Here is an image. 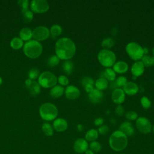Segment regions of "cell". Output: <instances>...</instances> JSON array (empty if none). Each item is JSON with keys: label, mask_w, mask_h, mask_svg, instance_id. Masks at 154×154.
<instances>
[{"label": "cell", "mask_w": 154, "mask_h": 154, "mask_svg": "<svg viewBox=\"0 0 154 154\" xmlns=\"http://www.w3.org/2000/svg\"><path fill=\"white\" fill-rule=\"evenodd\" d=\"M57 81L60 84V85L62 86V87L63 86H67L69 83V78L66 76H65L64 75H60L58 77Z\"/></svg>", "instance_id": "60d3db41"}, {"label": "cell", "mask_w": 154, "mask_h": 154, "mask_svg": "<svg viewBox=\"0 0 154 154\" xmlns=\"http://www.w3.org/2000/svg\"><path fill=\"white\" fill-rule=\"evenodd\" d=\"M38 83L43 88H52L57 83V76L51 72L45 71L40 74Z\"/></svg>", "instance_id": "52a82bcc"}, {"label": "cell", "mask_w": 154, "mask_h": 154, "mask_svg": "<svg viewBox=\"0 0 154 154\" xmlns=\"http://www.w3.org/2000/svg\"><path fill=\"white\" fill-rule=\"evenodd\" d=\"M64 93V88L60 85H56L51 88L49 91L50 96L54 99L60 97Z\"/></svg>", "instance_id": "44dd1931"}, {"label": "cell", "mask_w": 154, "mask_h": 154, "mask_svg": "<svg viewBox=\"0 0 154 154\" xmlns=\"http://www.w3.org/2000/svg\"><path fill=\"white\" fill-rule=\"evenodd\" d=\"M125 51L128 55L135 61L141 60L143 57L144 55L143 47L135 42L128 43L126 45Z\"/></svg>", "instance_id": "8992f818"}, {"label": "cell", "mask_w": 154, "mask_h": 154, "mask_svg": "<svg viewBox=\"0 0 154 154\" xmlns=\"http://www.w3.org/2000/svg\"><path fill=\"white\" fill-rule=\"evenodd\" d=\"M68 128L67 120L63 118H58L53 122V128L57 132H61L65 131Z\"/></svg>", "instance_id": "e0dca14e"}, {"label": "cell", "mask_w": 154, "mask_h": 154, "mask_svg": "<svg viewBox=\"0 0 154 154\" xmlns=\"http://www.w3.org/2000/svg\"><path fill=\"white\" fill-rule=\"evenodd\" d=\"M126 99V94L122 88H115L111 93V99L117 105L123 103Z\"/></svg>", "instance_id": "4fadbf2b"}, {"label": "cell", "mask_w": 154, "mask_h": 154, "mask_svg": "<svg viewBox=\"0 0 154 154\" xmlns=\"http://www.w3.org/2000/svg\"><path fill=\"white\" fill-rule=\"evenodd\" d=\"M2 78L0 76V85L2 84Z\"/></svg>", "instance_id": "c3c4849f"}, {"label": "cell", "mask_w": 154, "mask_h": 154, "mask_svg": "<svg viewBox=\"0 0 154 154\" xmlns=\"http://www.w3.org/2000/svg\"><path fill=\"white\" fill-rule=\"evenodd\" d=\"M83 128H84V127H83V126H82V125L79 124V125H78V129L79 131H81L83 129Z\"/></svg>", "instance_id": "7dc6e473"}, {"label": "cell", "mask_w": 154, "mask_h": 154, "mask_svg": "<svg viewBox=\"0 0 154 154\" xmlns=\"http://www.w3.org/2000/svg\"><path fill=\"white\" fill-rule=\"evenodd\" d=\"M125 117L128 120L134 121V120H136L137 119V118L138 117V116L137 112H135V111L130 110L126 112Z\"/></svg>", "instance_id": "f35d334b"}, {"label": "cell", "mask_w": 154, "mask_h": 154, "mask_svg": "<svg viewBox=\"0 0 154 154\" xmlns=\"http://www.w3.org/2000/svg\"><path fill=\"white\" fill-rule=\"evenodd\" d=\"M145 70V66L141 61H135L131 67V72L133 76L139 77L141 76Z\"/></svg>", "instance_id": "2e32d148"}, {"label": "cell", "mask_w": 154, "mask_h": 154, "mask_svg": "<svg viewBox=\"0 0 154 154\" xmlns=\"http://www.w3.org/2000/svg\"><path fill=\"white\" fill-rule=\"evenodd\" d=\"M152 54H153V56L154 57V48L152 49Z\"/></svg>", "instance_id": "681fc988"}, {"label": "cell", "mask_w": 154, "mask_h": 154, "mask_svg": "<svg viewBox=\"0 0 154 154\" xmlns=\"http://www.w3.org/2000/svg\"><path fill=\"white\" fill-rule=\"evenodd\" d=\"M39 76H40V72L38 69H37L35 67L31 68L28 72L29 78L32 80L37 79L38 77H39Z\"/></svg>", "instance_id": "8d00e7d4"}, {"label": "cell", "mask_w": 154, "mask_h": 154, "mask_svg": "<svg viewBox=\"0 0 154 154\" xmlns=\"http://www.w3.org/2000/svg\"><path fill=\"white\" fill-rule=\"evenodd\" d=\"M99 136V132L97 130L95 129H89L85 134V139L87 141L92 142L94 141H96V140L98 138Z\"/></svg>", "instance_id": "d4e9b609"}, {"label": "cell", "mask_w": 154, "mask_h": 154, "mask_svg": "<svg viewBox=\"0 0 154 154\" xmlns=\"http://www.w3.org/2000/svg\"><path fill=\"white\" fill-rule=\"evenodd\" d=\"M125 109L121 105H117L115 108V113L117 116H122L125 114Z\"/></svg>", "instance_id": "7bdbcfd3"}, {"label": "cell", "mask_w": 154, "mask_h": 154, "mask_svg": "<svg viewBox=\"0 0 154 154\" xmlns=\"http://www.w3.org/2000/svg\"><path fill=\"white\" fill-rule=\"evenodd\" d=\"M10 46L13 49H20L23 46V41L19 37H14L10 41Z\"/></svg>", "instance_id": "f1b7e54d"}, {"label": "cell", "mask_w": 154, "mask_h": 154, "mask_svg": "<svg viewBox=\"0 0 154 154\" xmlns=\"http://www.w3.org/2000/svg\"><path fill=\"white\" fill-rule=\"evenodd\" d=\"M140 103L144 109H147L150 108L152 103L150 100L146 96H143L140 99Z\"/></svg>", "instance_id": "74e56055"}, {"label": "cell", "mask_w": 154, "mask_h": 154, "mask_svg": "<svg viewBox=\"0 0 154 154\" xmlns=\"http://www.w3.org/2000/svg\"><path fill=\"white\" fill-rule=\"evenodd\" d=\"M97 60L99 63L104 67L110 68L116 62V55L115 53L110 49H101L97 54Z\"/></svg>", "instance_id": "277c9868"}, {"label": "cell", "mask_w": 154, "mask_h": 154, "mask_svg": "<svg viewBox=\"0 0 154 154\" xmlns=\"http://www.w3.org/2000/svg\"><path fill=\"white\" fill-rule=\"evenodd\" d=\"M119 130L124 133L127 137L132 136L135 133V129L132 123L128 121H125L122 122L119 128Z\"/></svg>", "instance_id": "d6986e66"}, {"label": "cell", "mask_w": 154, "mask_h": 154, "mask_svg": "<svg viewBox=\"0 0 154 154\" xmlns=\"http://www.w3.org/2000/svg\"><path fill=\"white\" fill-rule=\"evenodd\" d=\"M145 67H149L154 66V57L149 55H144L141 60Z\"/></svg>", "instance_id": "f546056e"}, {"label": "cell", "mask_w": 154, "mask_h": 154, "mask_svg": "<svg viewBox=\"0 0 154 154\" xmlns=\"http://www.w3.org/2000/svg\"><path fill=\"white\" fill-rule=\"evenodd\" d=\"M103 122H104V120L102 117H97L94 120V124L95 125V126H100L103 125Z\"/></svg>", "instance_id": "ee69618b"}, {"label": "cell", "mask_w": 154, "mask_h": 154, "mask_svg": "<svg viewBox=\"0 0 154 154\" xmlns=\"http://www.w3.org/2000/svg\"><path fill=\"white\" fill-rule=\"evenodd\" d=\"M22 14V17H23V20L25 23H29L32 21L34 15L32 11L30 10H27L25 13H23Z\"/></svg>", "instance_id": "d590c367"}, {"label": "cell", "mask_w": 154, "mask_h": 154, "mask_svg": "<svg viewBox=\"0 0 154 154\" xmlns=\"http://www.w3.org/2000/svg\"><path fill=\"white\" fill-rule=\"evenodd\" d=\"M135 126L137 130L144 134H149L152 131V126L150 121L146 117H139L135 120Z\"/></svg>", "instance_id": "ba28073f"}, {"label": "cell", "mask_w": 154, "mask_h": 154, "mask_svg": "<svg viewBox=\"0 0 154 154\" xmlns=\"http://www.w3.org/2000/svg\"><path fill=\"white\" fill-rule=\"evenodd\" d=\"M23 51L26 57L34 59L42 54L43 47L39 42L35 40H30L23 45Z\"/></svg>", "instance_id": "3957f363"}, {"label": "cell", "mask_w": 154, "mask_h": 154, "mask_svg": "<svg viewBox=\"0 0 154 154\" xmlns=\"http://www.w3.org/2000/svg\"><path fill=\"white\" fill-rule=\"evenodd\" d=\"M152 130L153 131V134H154V125H153V126H152Z\"/></svg>", "instance_id": "f907efd6"}, {"label": "cell", "mask_w": 154, "mask_h": 154, "mask_svg": "<svg viewBox=\"0 0 154 154\" xmlns=\"http://www.w3.org/2000/svg\"><path fill=\"white\" fill-rule=\"evenodd\" d=\"M109 127L107 125H105L99 126L97 130L99 134L102 135H105L107 134L109 132Z\"/></svg>", "instance_id": "b9f144b4"}, {"label": "cell", "mask_w": 154, "mask_h": 154, "mask_svg": "<svg viewBox=\"0 0 154 154\" xmlns=\"http://www.w3.org/2000/svg\"><path fill=\"white\" fill-rule=\"evenodd\" d=\"M89 147H90V149L94 153H98L102 149L101 144L97 141L90 142L89 144Z\"/></svg>", "instance_id": "d6a6232c"}, {"label": "cell", "mask_w": 154, "mask_h": 154, "mask_svg": "<svg viewBox=\"0 0 154 154\" xmlns=\"http://www.w3.org/2000/svg\"><path fill=\"white\" fill-rule=\"evenodd\" d=\"M128 141V137L120 130H117L110 135L109 145L113 150L120 152L127 147Z\"/></svg>", "instance_id": "7a4b0ae2"}, {"label": "cell", "mask_w": 154, "mask_h": 154, "mask_svg": "<svg viewBox=\"0 0 154 154\" xmlns=\"http://www.w3.org/2000/svg\"><path fill=\"white\" fill-rule=\"evenodd\" d=\"M103 77L108 81L113 82L116 78V73L111 68H106L103 72Z\"/></svg>", "instance_id": "484cf974"}, {"label": "cell", "mask_w": 154, "mask_h": 154, "mask_svg": "<svg viewBox=\"0 0 154 154\" xmlns=\"http://www.w3.org/2000/svg\"><path fill=\"white\" fill-rule=\"evenodd\" d=\"M94 86L96 89L102 91L107 88L108 86V81L103 76L99 78L94 82Z\"/></svg>", "instance_id": "cb8c5ba5"}, {"label": "cell", "mask_w": 154, "mask_h": 154, "mask_svg": "<svg viewBox=\"0 0 154 154\" xmlns=\"http://www.w3.org/2000/svg\"><path fill=\"white\" fill-rule=\"evenodd\" d=\"M88 147V141L82 138L77 139L73 144V149L75 152L78 153H83L87 149Z\"/></svg>", "instance_id": "5bb4252c"}, {"label": "cell", "mask_w": 154, "mask_h": 154, "mask_svg": "<svg viewBox=\"0 0 154 154\" xmlns=\"http://www.w3.org/2000/svg\"><path fill=\"white\" fill-rule=\"evenodd\" d=\"M126 94L132 96L136 94L138 90V85L133 81H128L122 88Z\"/></svg>", "instance_id": "ac0fdd59"}, {"label": "cell", "mask_w": 154, "mask_h": 154, "mask_svg": "<svg viewBox=\"0 0 154 154\" xmlns=\"http://www.w3.org/2000/svg\"><path fill=\"white\" fill-rule=\"evenodd\" d=\"M42 129L46 136H52L54 134V128L49 123H43L42 126Z\"/></svg>", "instance_id": "4dcf8cb0"}, {"label": "cell", "mask_w": 154, "mask_h": 154, "mask_svg": "<svg viewBox=\"0 0 154 154\" xmlns=\"http://www.w3.org/2000/svg\"><path fill=\"white\" fill-rule=\"evenodd\" d=\"M143 52H144V55H147V54L149 52V49L146 47H144L143 48Z\"/></svg>", "instance_id": "bcb514c9"}, {"label": "cell", "mask_w": 154, "mask_h": 154, "mask_svg": "<svg viewBox=\"0 0 154 154\" xmlns=\"http://www.w3.org/2000/svg\"><path fill=\"white\" fill-rule=\"evenodd\" d=\"M60 61V58L56 55H53L49 57V58L48 59L47 63L49 67H54L57 66L59 64Z\"/></svg>", "instance_id": "1f68e13d"}, {"label": "cell", "mask_w": 154, "mask_h": 154, "mask_svg": "<svg viewBox=\"0 0 154 154\" xmlns=\"http://www.w3.org/2000/svg\"><path fill=\"white\" fill-rule=\"evenodd\" d=\"M121 154H125V153H121Z\"/></svg>", "instance_id": "816d5d0a"}, {"label": "cell", "mask_w": 154, "mask_h": 154, "mask_svg": "<svg viewBox=\"0 0 154 154\" xmlns=\"http://www.w3.org/2000/svg\"><path fill=\"white\" fill-rule=\"evenodd\" d=\"M20 38L23 41H29L32 37V31L28 27L22 28L19 31Z\"/></svg>", "instance_id": "7402d4cb"}, {"label": "cell", "mask_w": 154, "mask_h": 154, "mask_svg": "<svg viewBox=\"0 0 154 154\" xmlns=\"http://www.w3.org/2000/svg\"><path fill=\"white\" fill-rule=\"evenodd\" d=\"M85 154H95V153H94L91 150L87 149L85 152Z\"/></svg>", "instance_id": "f6af8a7d"}, {"label": "cell", "mask_w": 154, "mask_h": 154, "mask_svg": "<svg viewBox=\"0 0 154 154\" xmlns=\"http://www.w3.org/2000/svg\"><path fill=\"white\" fill-rule=\"evenodd\" d=\"M113 70L116 73L123 74L128 72L129 69V66L128 63L124 61H118L115 63L112 66Z\"/></svg>", "instance_id": "ffe728a7"}, {"label": "cell", "mask_w": 154, "mask_h": 154, "mask_svg": "<svg viewBox=\"0 0 154 154\" xmlns=\"http://www.w3.org/2000/svg\"><path fill=\"white\" fill-rule=\"evenodd\" d=\"M94 79L89 76H85L83 77L81 81V85H82V87L84 88L85 87L87 86H89V85H94Z\"/></svg>", "instance_id": "e575fe53"}, {"label": "cell", "mask_w": 154, "mask_h": 154, "mask_svg": "<svg viewBox=\"0 0 154 154\" xmlns=\"http://www.w3.org/2000/svg\"><path fill=\"white\" fill-rule=\"evenodd\" d=\"M64 94L66 98L69 100H75L79 97L81 91L75 85H69L64 89Z\"/></svg>", "instance_id": "7c38bea8"}, {"label": "cell", "mask_w": 154, "mask_h": 154, "mask_svg": "<svg viewBox=\"0 0 154 154\" xmlns=\"http://www.w3.org/2000/svg\"><path fill=\"white\" fill-rule=\"evenodd\" d=\"M30 7L32 11L37 13H45L49 8V5L46 0H32Z\"/></svg>", "instance_id": "30bf717a"}, {"label": "cell", "mask_w": 154, "mask_h": 154, "mask_svg": "<svg viewBox=\"0 0 154 154\" xmlns=\"http://www.w3.org/2000/svg\"><path fill=\"white\" fill-rule=\"evenodd\" d=\"M39 114L41 118L45 121H52L56 119L58 111L57 106L49 102L43 103L39 108Z\"/></svg>", "instance_id": "5b68a950"}, {"label": "cell", "mask_w": 154, "mask_h": 154, "mask_svg": "<svg viewBox=\"0 0 154 154\" xmlns=\"http://www.w3.org/2000/svg\"><path fill=\"white\" fill-rule=\"evenodd\" d=\"M26 87L30 95L33 97H36L37 95H38L41 91L40 85L39 84L29 78H28L25 80V82Z\"/></svg>", "instance_id": "8fae6325"}, {"label": "cell", "mask_w": 154, "mask_h": 154, "mask_svg": "<svg viewBox=\"0 0 154 154\" xmlns=\"http://www.w3.org/2000/svg\"><path fill=\"white\" fill-rule=\"evenodd\" d=\"M62 31L63 29L61 26L58 24H54L52 26H51L49 30L50 35L54 39H55L58 35H60L62 33Z\"/></svg>", "instance_id": "4316f807"}, {"label": "cell", "mask_w": 154, "mask_h": 154, "mask_svg": "<svg viewBox=\"0 0 154 154\" xmlns=\"http://www.w3.org/2000/svg\"><path fill=\"white\" fill-rule=\"evenodd\" d=\"M17 3L19 4L21 8V13L23 14L27 10H28L29 1L28 0H19L17 1Z\"/></svg>", "instance_id": "ab89813d"}, {"label": "cell", "mask_w": 154, "mask_h": 154, "mask_svg": "<svg viewBox=\"0 0 154 154\" xmlns=\"http://www.w3.org/2000/svg\"><path fill=\"white\" fill-rule=\"evenodd\" d=\"M115 44V40L112 37H108L102 40L101 42V46L103 49H110L114 46Z\"/></svg>", "instance_id": "83f0119b"}, {"label": "cell", "mask_w": 154, "mask_h": 154, "mask_svg": "<svg viewBox=\"0 0 154 154\" xmlns=\"http://www.w3.org/2000/svg\"><path fill=\"white\" fill-rule=\"evenodd\" d=\"M76 49L75 42L69 37H61L55 43V51L60 60L64 61L70 60L74 57Z\"/></svg>", "instance_id": "6da1fadb"}, {"label": "cell", "mask_w": 154, "mask_h": 154, "mask_svg": "<svg viewBox=\"0 0 154 154\" xmlns=\"http://www.w3.org/2000/svg\"><path fill=\"white\" fill-rule=\"evenodd\" d=\"M49 35V29L45 26H38L32 31V37L37 42L45 40Z\"/></svg>", "instance_id": "9c48e42d"}, {"label": "cell", "mask_w": 154, "mask_h": 154, "mask_svg": "<svg viewBox=\"0 0 154 154\" xmlns=\"http://www.w3.org/2000/svg\"><path fill=\"white\" fill-rule=\"evenodd\" d=\"M88 97L91 103L94 104H97L100 103L103 100V93L102 91L99 90L94 88L91 91L88 93Z\"/></svg>", "instance_id": "9a60e30c"}, {"label": "cell", "mask_w": 154, "mask_h": 154, "mask_svg": "<svg viewBox=\"0 0 154 154\" xmlns=\"http://www.w3.org/2000/svg\"><path fill=\"white\" fill-rule=\"evenodd\" d=\"M114 82L116 88H121L125 85V84L128 82V80L125 76H120L116 79Z\"/></svg>", "instance_id": "836d02e7"}, {"label": "cell", "mask_w": 154, "mask_h": 154, "mask_svg": "<svg viewBox=\"0 0 154 154\" xmlns=\"http://www.w3.org/2000/svg\"><path fill=\"white\" fill-rule=\"evenodd\" d=\"M74 69V64L70 60L64 61L62 64V70L64 73L67 75L72 73Z\"/></svg>", "instance_id": "603a6c76"}]
</instances>
